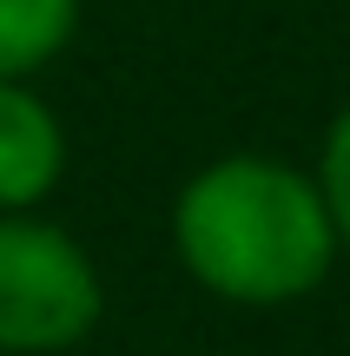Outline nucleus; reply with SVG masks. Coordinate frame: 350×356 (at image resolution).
<instances>
[{"mask_svg": "<svg viewBox=\"0 0 350 356\" xmlns=\"http://www.w3.org/2000/svg\"><path fill=\"white\" fill-rule=\"evenodd\" d=\"M317 198H324V211H331L337 244H350V106L324 132V152H317Z\"/></svg>", "mask_w": 350, "mask_h": 356, "instance_id": "39448f33", "label": "nucleus"}, {"mask_svg": "<svg viewBox=\"0 0 350 356\" xmlns=\"http://www.w3.org/2000/svg\"><path fill=\"white\" fill-rule=\"evenodd\" d=\"M66 172L60 113L26 79H0V211H33Z\"/></svg>", "mask_w": 350, "mask_h": 356, "instance_id": "7ed1b4c3", "label": "nucleus"}, {"mask_svg": "<svg viewBox=\"0 0 350 356\" xmlns=\"http://www.w3.org/2000/svg\"><path fill=\"white\" fill-rule=\"evenodd\" d=\"M106 310L100 270L60 225L0 211V356H53L93 337Z\"/></svg>", "mask_w": 350, "mask_h": 356, "instance_id": "f03ea898", "label": "nucleus"}, {"mask_svg": "<svg viewBox=\"0 0 350 356\" xmlns=\"http://www.w3.org/2000/svg\"><path fill=\"white\" fill-rule=\"evenodd\" d=\"M79 26V0H0V79H26Z\"/></svg>", "mask_w": 350, "mask_h": 356, "instance_id": "20e7f679", "label": "nucleus"}, {"mask_svg": "<svg viewBox=\"0 0 350 356\" xmlns=\"http://www.w3.org/2000/svg\"><path fill=\"white\" fill-rule=\"evenodd\" d=\"M172 244L179 264L225 304H298L337 264L317 178L271 152H232L185 178Z\"/></svg>", "mask_w": 350, "mask_h": 356, "instance_id": "f257e3e1", "label": "nucleus"}]
</instances>
